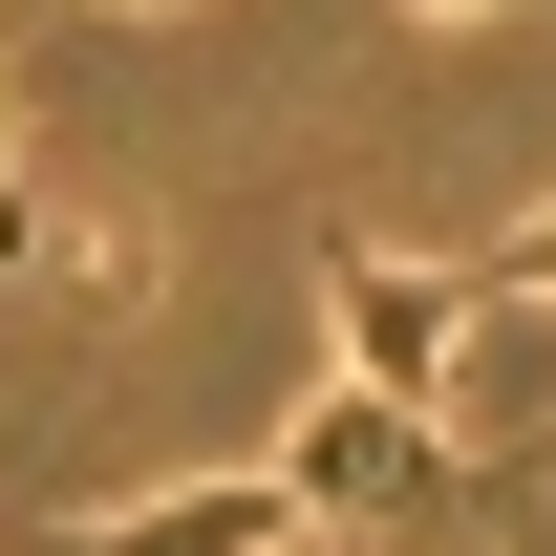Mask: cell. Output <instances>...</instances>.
<instances>
[{
    "mask_svg": "<svg viewBox=\"0 0 556 556\" xmlns=\"http://www.w3.org/2000/svg\"><path fill=\"white\" fill-rule=\"evenodd\" d=\"M450 492H471V471H450V428L386 407V386H321L300 450H278V514H300V535H428Z\"/></svg>",
    "mask_w": 556,
    "mask_h": 556,
    "instance_id": "cell-1",
    "label": "cell"
},
{
    "mask_svg": "<svg viewBox=\"0 0 556 556\" xmlns=\"http://www.w3.org/2000/svg\"><path fill=\"white\" fill-rule=\"evenodd\" d=\"M471 22H492V0H471ZM514 22H556V0H514Z\"/></svg>",
    "mask_w": 556,
    "mask_h": 556,
    "instance_id": "cell-5",
    "label": "cell"
},
{
    "mask_svg": "<svg viewBox=\"0 0 556 556\" xmlns=\"http://www.w3.org/2000/svg\"><path fill=\"white\" fill-rule=\"evenodd\" d=\"M321 321H343V386H386V407L450 428V364H471V300H450V257H386V236H343L321 257Z\"/></svg>",
    "mask_w": 556,
    "mask_h": 556,
    "instance_id": "cell-2",
    "label": "cell"
},
{
    "mask_svg": "<svg viewBox=\"0 0 556 556\" xmlns=\"http://www.w3.org/2000/svg\"><path fill=\"white\" fill-rule=\"evenodd\" d=\"M450 300H556V214H514V236H471V257H450Z\"/></svg>",
    "mask_w": 556,
    "mask_h": 556,
    "instance_id": "cell-4",
    "label": "cell"
},
{
    "mask_svg": "<svg viewBox=\"0 0 556 556\" xmlns=\"http://www.w3.org/2000/svg\"><path fill=\"white\" fill-rule=\"evenodd\" d=\"M278 471H193V492H129V514H65L43 556H278Z\"/></svg>",
    "mask_w": 556,
    "mask_h": 556,
    "instance_id": "cell-3",
    "label": "cell"
}]
</instances>
